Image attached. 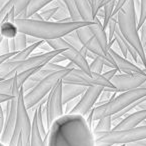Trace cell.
Returning <instances> with one entry per match:
<instances>
[{
  "instance_id": "17",
  "label": "cell",
  "mask_w": 146,
  "mask_h": 146,
  "mask_svg": "<svg viewBox=\"0 0 146 146\" xmlns=\"http://www.w3.org/2000/svg\"><path fill=\"white\" fill-rule=\"evenodd\" d=\"M87 87H84L77 84L63 83L62 82V101L63 104H67L68 102L80 97Z\"/></svg>"
},
{
  "instance_id": "27",
  "label": "cell",
  "mask_w": 146,
  "mask_h": 146,
  "mask_svg": "<svg viewBox=\"0 0 146 146\" xmlns=\"http://www.w3.org/2000/svg\"><path fill=\"white\" fill-rule=\"evenodd\" d=\"M115 5H116V0H113L111 2L107 3L106 5H104L102 7V25H103L104 29L106 30L107 28V25L109 23L110 19L112 17H114L113 13H114V8H115ZM100 9V10H101Z\"/></svg>"
},
{
  "instance_id": "6",
  "label": "cell",
  "mask_w": 146,
  "mask_h": 146,
  "mask_svg": "<svg viewBox=\"0 0 146 146\" xmlns=\"http://www.w3.org/2000/svg\"><path fill=\"white\" fill-rule=\"evenodd\" d=\"M73 68H68L65 66V68L59 69V70L53 71L52 73L48 74L46 77L41 79L35 86H33L30 90L24 93V103L28 110L34 108L38 105L47 95L53 89L55 85L59 81L63 80V78L70 72Z\"/></svg>"
},
{
  "instance_id": "28",
  "label": "cell",
  "mask_w": 146,
  "mask_h": 146,
  "mask_svg": "<svg viewBox=\"0 0 146 146\" xmlns=\"http://www.w3.org/2000/svg\"><path fill=\"white\" fill-rule=\"evenodd\" d=\"M63 3L65 4L67 8V11L69 13V17L71 18L72 21H83L81 18L79 11H78L76 4L74 2V0H62Z\"/></svg>"
},
{
  "instance_id": "42",
  "label": "cell",
  "mask_w": 146,
  "mask_h": 146,
  "mask_svg": "<svg viewBox=\"0 0 146 146\" xmlns=\"http://www.w3.org/2000/svg\"><path fill=\"white\" fill-rule=\"evenodd\" d=\"M17 146H23V143H22V136H21V135H19L18 142H17Z\"/></svg>"
},
{
  "instance_id": "31",
  "label": "cell",
  "mask_w": 146,
  "mask_h": 146,
  "mask_svg": "<svg viewBox=\"0 0 146 146\" xmlns=\"http://www.w3.org/2000/svg\"><path fill=\"white\" fill-rule=\"evenodd\" d=\"M52 4H54V5L51 6V7L46 6L39 11V14L41 15V17H42L43 20H50V19L53 18V16H54L55 13L57 12V10H58V6L53 2H52Z\"/></svg>"
},
{
  "instance_id": "37",
  "label": "cell",
  "mask_w": 146,
  "mask_h": 146,
  "mask_svg": "<svg viewBox=\"0 0 146 146\" xmlns=\"http://www.w3.org/2000/svg\"><path fill=\"white\" fill-rule=\"evenodd\" d=\"M126 1H127V0H116V5H115V8H114V13H113L114 16H115L116 13L121 9V7L123 6Z\"/></svg>"
},
{
  "instance_id": "21",
  "label": "cell",
  "mask_w": 146,
  "mask_h": 146,
  "mask_svg": "<svg viewBox=\"0 0 146 146\" xmlns=\"http://www.w3.org/2000/svg\"><path fill=\"white\" fill-rule=\"evenodd\" d=\"M74 2L76 4L78 11H79L81 18L83 21H89L92 22L94 21V15L92 12L91 5H90L88 0H74Z\"/></svg>"
},
{
  "instance_id": "47",
  "label": "cell",
  "mask_w": 146,
  "mask_h": 146,
  "mask_svg": "<svg viewBox=\"0 0 146 146\" xmlns=\"http://www.w3.org/2000/svg\"><path fill=\"white\" fill-rule=\"evenodd\" d=\"M0 80H1V78H0Z\"/></svg>"
},
{
  "instance_id": "41",
  "label": "cell",
  "mask_w": 146,
  "mask_h": 146,
  "mask_svg": "<svg viewBox=\"0 0 146 146\" xmlns=\"http://www.w3.org/2000/svg\"><path fill=\"white\" fill-rule=\"evenodd\" d=\"M8 1H9V0H0V9L2 8V7L4 6V5L6 4Z\"/></svg>"
},
{
  "instance_id": "32",
  "label": "cell",
  "mask_w": 146,
  "mask_h": 146,
  "mask_svg": "<svg viewBox=\"0 0 146 146\" xmlns=\"http://www.w3.org/2000/svg\"><path fill=\"white\" fill-rule=\"evenodd\" d=\"M146 23V0H139V14H138V24L137 28Z\"/></svg>"
},
{
  "instance_id": "10",
  "label": "cell",
  "mask_w": 146,
  "mask_h": 146,
  "mask_svg": "<svg viewBox=\"0 0 146 146\" xmlns=\"http://www.w3.org/2000/svg\"><path fill=\"white\" fill-rule=\"evenodd\" d=\"M89 25L80 27V28H78L77 30L75 31L78 38L80 39L81 43L83 44V46L85 47L90 53H92V54L95 55V56H98L103 59V60L105 61L106 66L107 67H109V68H117L113 58H112V56L110 55V52L108 50H106V49L100 44V42L97 40L95 35L91 32V30H90L89 27H88Z\"/></svg>"
},
{
  "instance_id": "24",
  "label": "cell",
  "mask_w": 146,
  "mask_h": 146,
  "mask_svg": "<svg viewBox=\"0 0 146 146\" xmlns=\"http://www.w3.org/2000/svg\"><path fill=\"white\" fill-rule=\"evenodd\" d=\"M10 51H20L27 46V35L18 32L14 38L8 39Z\"/></svg>"
},
{
  "instance_id": "19",
  "label": "cell",
  "mask_w": 146,
  "mask_h": 146,
  "mask_svg": "<svg viewBox=\"0 0 146 146\" xmlns=\"http://www.w3.org/2000/svg\"><path fill=\"white\" fill-rule=\"evenodd\" d=\"M31 0H9L8 2L0 9V23L3 20L4 16L6 15V13L10 10L11 8L14 9L15 16L16 18L18 17V15L20 14L22 11L25 10L27 6H28L29 2Z\"/></svg>"
},
{
  "instance_id": "23",
  "label": "cell",
  "mask_w": 146,
  "mask_h": 146,
  "mask_svg": "<svg viewBox=\"0 0 146 146\" xmlns=\"http://www.w3.org/2000/svg\"><path fill=\"white\" fill-rule=\"evenodd\" d=\"M18 33V29L15 25V22L9 20H4L0 23V35L4 38H14Z\"/></svg>"
},
{
  "instance_id": "15",
  "label": "cell",
  "mask_w": 146,
  "mask_h": 146,
  "mask_svg": "<svg viewBox=\"0 0 146 146\" xmlns=\"http://www.w3.org/2000/svg\"><path fill=\"white\" fill-rule=\"evenodd\" d=\"M61 55L64 56L66 60L72 62L77 68L81 69V70L85 71L87 73H91L89 68V63L87 61V57L82 54L80 51H78L77 49L74 48V47H68L67 49H65V50H63L61 52Z\"/></svg>"
},
{
  "instance_id": "43",
  "label": "cell",
  "mask_w": 146,
  "mask_h": 146,
  "mask_svg": "<svg viewBox=\"0 0 146 146\" xmlns=\"http://www.w3.org/2000/svg\"><path fill=\"white\" fill-rule=\"evenodd\" d=\"M42 146H47V142H46V136L44 137V142H43V145Z\"/></svg>"
},
{
  "instance_id": "4",
  "label": "cell",
  "mask_w": 146,
  "mask_h": 146,
  "mask_svg": "<svg viewBox=\"0 0 146 146\" xmlns=\"http://www.w3.org/2000/svg\"><path fill=\"white\" fill-rule=\"evenodd\" d=\"M146 96V88L139 87L136 89L127 90V91L119 92L116 96L112 97L105 103L100 104L92 109L93 121L108 116H114L124 110L126 107L133 104L137 100Z\"/></svg>"
},
{
  "instance_id": "9",
  "label": "cell",
  "mask_w": 146,
  "mask_h": 146,
  "mask_svg": "<svg viewBox=\"0 0 146 146\" xmlns=\"http://www.w3.org/2000/svg\"><path fill=\"white\" fill-rule=\"evenodd\" d=\"M63 83H70V84H77L84 87H93V86H100V87L109 88L116 91L115 87L112 85L109 80L105 79L102 76V74L97 73H87L81 69L74 67L71 69L70 72L63 78Z\"/></svg>"
},
{
  "instance_id": "36",
  "label": "cell",
  "mask_w": 146,
  "mask_h": 146,
  "mask_svg": "<svg viewBox=\"0 0 146 146\" xmlns=\"http://www.w3.org/2000/svg\"><path fill=\"white\" fill-rule=\"evenodd\" d=\"M4 121H5V114L4 110L1 107V104H0V137H1V134H2V130L4 127Z\"/></svg>"
},
{
  "instance_id": "46",
  "label": "cell",
  "mask_w": 146,
  "mask_h": 146,
  "mask_svg": "<svg viewBox=\"0 0 146 146\" xmlns=\"http://www.w3.org/2000/svg\"><path fill=\"white\" fill-rule=\"evenodd\" d=\"M117 146H124V145H117Z\"/></svg>"
},
{
  "instance_id": "25",
  "label": "cell",
  "mask_w": 146,
  "mask_h": 146,
  "mask_svg": "<svg viewBox=\"0 0 146 146\" xmlns=\"http://www.w3.org/2000/svg\"><path fill=\"white\" fill-rule=\"evenodd\" d=\"M113 128V120L111 116L108 117H103L97 120L95 127L92 128L93 134H99V133H106L110 131Z\"/></svg>"
},
{
  "instance_id": "40",
  "label": "cell",
  "mask_w": 146,
  "mask_h": 146,
  "mask_svg": "<svg viewBox=\"0 0 146 146\" xmlns=\"http://www.w3.org/2000/svg\"><path fill=\"white\" fill-rule=\"evenodd\" d=\"M111 1H113V0H101L100 1V5H99V8L101 9L102 7L104 6V5H106L107 3H109V2H111ZM100 11V10H99Z\"/></svg>"
},
{
  "instance_id": "29",
  "label": "cell",
  "mask_w": 146,
  "mask_h": 146,
  "mask_svg": "<svg viewBox=\"0 0 146 146\" xmlns=\"http://www.w3.org/2000/svg\"><path fill=\"white\" fill-rule=\"evenodd\" d=\"M92 56H93V60H92V62L89 64L90 71H91L92 73L101 74V73L103 72L104 67L106 66L105 61L102 58H100V57H98V56H95V55H93V54H92Z\"/></svg>"
},
{
  "instance_id": "38",
  "label": "cell",
  "mask_w": 146,
  "mask_h": 146,
  "mask_svg": "<svg viewBox=\"0 0 146 146\" xmlns=\"http://www.w3.org/2000/svg\"><path fill=\"white\" fill-rule=\"evenodd\" d=\"M12 98H13V96H12V95H8V94L0 93V104L6 103L7 101L11 100Z\"/></svg>"
},
{
  "instance_id": "5",
  "label": "cell",
  "mask_w": 146,
  "mask_h": 146,
  "mask_svg": "<svg viewBox=\"0 0 146 146\" xmlns=\"http://www.w3.org/2000/svg\"><path fill=\"white\" fill-rule=\"evenodd\" d=\"M95 146H117L146 139V124L128 129H112L106 133L94 134Z\"/></svg>"
},
{
  "instance_id": "34",
  "label": "cell",
  "mask_w": 146,
  "mask_h": 146,
  "mask_svg": "<svg viewBox=\"0 0 146 146\" xmlns=\"http://www.w3.org/2000/svg\"><path fill=\"white\" fill-rule=\"evenodd\" d=\"M138 32H139L140 41H141L143 47H145L146 46V23H144V24L140 27Z\"/></svg>"
},
{
  "instance_id": "8",
  "label": "cell",
  "mask_w": 146,
  "mask_h": 146,
  "mask_svg": "<svg viewBox=\"0 0 146 146\" xmlns=\"http://www.w3.org/2000/svg\"><path fill=\"white\" fill-rule=\"evenodd\" d=\"M31 129H32V120L28 114V109L24 103V90L21 88L18 94V104H17V116L15 121L14 129L11 136L8 146H17L19 135L22 136L23 146H29L30 144Z\"/></svg>"
},
{
  "instance_id": "44",
  "label": "cell",
  "mask_w": 146,
  "mask_h": 146,
  "mask_svg": "<svg viewBox=\"0 0 146 146\" xmlns=\"http://www.w3.org/2000/svg\"><path fill=\"white\" fill-rule=\"evenodd\" d=\"M141 87H144V88H146V80H145V81H144V83L142 84V86H141Z\"/></svg>"
},
{
  "instance_id": "3",
  "label": "cell",
  "mask_w": 146,
  "mask_h": 146,
  "mask_svg": "<svg viewBox=\"0 0 146 146\" xmlns=\"http://www.w3.org/2000/svg\"><path fill=\"white\" fill-rule=\"evenodd\" d=\"M115 16L117 20V26L122 36L135 49L141 59L143 66L146 67V56L144 52V47L140 41L139 32L137 28L138 17L134 0H127L121 7V9L116 13Z\"/></svg>"
},
{
  "instance_id": "22",
  "label": "cell",
  "mask_w": 146,
  "mask_h": 146,
  "mask_svg": "<svg viewBox=\"0 0 146 146\" xmlns=\"http://www.w3.org/2000/svg\"><path fill=\"white\" fill-rule=\"evenodd\" d=\"M45 41L44 40H38L36 42L32 43V44H29L25 47L24 49L18 51L14 56L11 57L9 60L10 61H21L24 60V59H27L28 57L31 56V54L33 53V51H35V49H37L41 44H43Z\"/></svg>"
},
{
  "instance_id": "12",
  "label": "cell",
  "mask_w": 146,
  "mask_h": 146,
  "mask_svg": "<svg viewBox=\"0 0 146 146\" xmlns=\"http://www.w3.org/2000/svg\"><path fill=\"white\" fill-rule=\"evenodd\" d=\"M103 90L104 87H100V86L87 87L84 93L80 96L75 106L72 108V110L69 113L79 114V115L86 117L91 112V110L95 107Z\"/></svg>"
},
{
  "instance_id": "30",
  "label": "cell",
  "mask_w": 146,
  "mask_h": 146,
  "mask_svg": "<svg viewBox=\"0 0 146 146\" xmlns=\"http://www.w3.org/2000/svg\"><path fill=\"white\" fill-rule=\"evenodd\" d=\"M117 20H116V17H112L110 19L109 23L107 25V37H108V45H109V48L113 45V42H115V39H114V35H115V31L117 29Z\"/></svg>"
},
{
  "instance_id": "35",
  "label": "cell",
  "mask_w": 146,
  "mask_h": 146,
  "mask_svg": "<svg viewBox=\"0 0 146 146\" xmlns=\"http://www.w3.org/2000/svg\"><path fill=\"white\" fill-rule=\"evenodd\" d=\"M18 51H12V52H9V53H4V54H0V66L3 64L4 62L8 61L9 59L11 58L12 56H14Z\"/></svg>"
},
{
  "instance_id": "18",
  "label": "cell",
  "mask_w": 146,
  "mask_h": 146,
  "mask_svg": "<svg viewBox=\"0 0 146 146\" xmlns=\"http://www.w3.org/2000/svg\"><path fill=\"white\" fill-rule=\"evenodd\" d=\"M89 29L91 30V32L95 35V37L97 38V40L100 42V44L109 51V45H108V37L106 30L104 29L103 25H102V21L99 19V17H96L94 19V21L89 25Z\"/></svg>"
},
{
  "instance_id": "1",
  "label": "cell",
  "mask_w": 146,
  "mask_h": 146,
  "mask_svg": "<svg viewBox=\"0 0 146 146\" xmlns=\"http://www.w3.org/2000/svg\"><path fill=\"white\" fill-rule=\"evenodd\" d=\"M47 146H95L92 128L84 116L65 113L50 125L46 135Z\"/></svg>"
},
{
  "instance_id": "14",
  "label": "cell",
  "mask_w": 146,
  "mask_h": 146,
  "mask_svg": "<svg viewBox=\"0 0 146 146\" xmlns=\"http://www.w3.org/2000/svg\"><path fill=\"white\" fill-rule=\"evenodd\" d=\"M146 120V110H135L131 113L125 115L120 119L119 122L113 126L112 129H128L140 125L143 121Z\"/></svg>"
},
{
  "instance_id": "16",
  "label": "cell",
  "mask_w": 146,
  "mask_h": 146,
  "mask_svg": "<svg viewBox=\"0 0 146 146\" xmlns=\"http://www.w3.org/2000/svg\"><path fill=\"white\" fill-rule=\"evenodd\" d=\"M110 55L113 58L114 62L116 64V67L119 70L120 73H140L142 72L141 67H139L138 65H136L135 63L131 62L130 60H128L127 58L123 57L119 52L115 51L114 49L109 48Z\"/></svg>"
},
{
  "instance_id": "7",
  "label": "cell",
  "mask_w": 146,
  "mask_h": 146,
  "mask_svg": "<svg viewBox=\"0 0 146 146\" xmlns=\"http://www.w3.org/2000/svg\"><path fill=\"white\" fill-rule=\"evenodd\" d=\"M62 51L63 50H51L33 55L21 61H6L0 66V78L1 79L10 78L21 71L44 66L45 64L50 62L55 56L60 54Z\"/></svg>"
},
{
  "instance_id": "11",
  "label": "cell",
  "mask_w": 146,
  "mask_h": 146,
  "mask_svg": "<svg viewBox=\"0 0 146 146\" xmlns=\"http://www.w3.org/2000/svg\"><path fill=\"white\" fill-rule=\"evenodd\" d=\"M64 104L62 101V80L59 81L48 93L45 100L43 112L45 124L49 129L50 125L60 116L64 115Z\"/></svg>"
},
{
  "instance_id": "20",
  "label": "cell",
  "mask_w": 146,
  "mask_h": 146,
  "mask_svg": "<svg viewBox=\"0 0 146 146\" xmlns=\"http://www.w3.org/2000/svg\"><path fill=\"white\" fill-rule=\"evenodd\" d=\"M53 1L54 0H31L30 2H29L28 6L25 8L24 11H22L18 15L17 18H30L33 14L39 12L41 9L46 7L47 5L51 4Z\"/></svg>"
},
{
  "instance_id": "45",
  "label": "cell",
  "mask_w": 146,
  "mask_h": 146,
  "mask_svg": "<svg viewBox=\"0 0 146 146\" xmlns=\"http://www.w3.org/2000/svg\"><path fill=\"white\" fill-rule=\"evenodd\" d=\"M0 146H7V145H5L4 143H2V142L0 141Z\"/></svg>"
},
{
  "instance_id": "26",
  "label": "cell",
  "mask_w": 146,
  "mask_h": 146,
  "mask_svg": "<svg viewBox=\"0 0 146 146\" xmlns=\"http://www.w3.org/2000/svg\"><path fill=\"white\" fill-rule=\"evenodd\" d=\"M44 142V138L41 136L39 131L38 125H37L36 115H33L32 118V129H31V136H30V144L29 146H42Z\"/></svg>"
},
{
  "instance_id": "13",
  "label": "cell",
  "mask_w": 146,
  "mask_h": 146,
  "mask_svg": "<svg viewBox=\"0 0 146 146\" xmlns=\"http://www.w3.org/2000/svg\"><path fill=\"white\" fill-rule=\"evenodd\" d=\"M146 80V74L143 72L140 73H117L110 82L112 85L115 87L116 92L127 91V90H132L139 88L142 86L144 81Z\"/></svg>"
},
{
  "instance_id": "2",
  "label": "cell",
  "mask_w": 146,
  "mask_h": 146,
  "mask_svg": "<svg viewBox=\"0 0 146 146\" xmlns=\"http://www.w3.org/2000/svg\"><path fill=\"white\" fill-rule=\"evenodd\" d=\"M15 25L18 32L24 33L27 36L34 37L40 40H52L61 38L67 34L76 31L78 28L91 24L89 21H50V20H34L32 18H16Z\"/></svg>"
},
{
  "instance_id": "39",
  "label": "cell",
  "mask_w": 146,
  "mask_h": 146,
  "mask_svg": "<svg viewBox=\"0 0 146 146\" xmlns=\"http://www.w3.org/2000/svg\"><path fill=\"white\" fill-rule=\"evenodd\" d=\"M124 146H146V145H144L141 141H137V142H132V143H127Z\"/></svg>"
},
{
  "instance_id": "33",
  "label": "cell",
  "mask_w": 146,
  "mask_h": 146,
  "mask_svg": "<svg viewBox=\"0 0 146 146\" xmlns=\"http://www.w3.org/2000/svg\"><path fill=\"white\" fill-rule=\"evenodd\" d=\"M118 72H119V70H118L117 68H110L109 70L103 71L101 74H102V76L105 78V79H107V80H109V81H110V80H111Z\"/></svg>"
}]
</instances>
